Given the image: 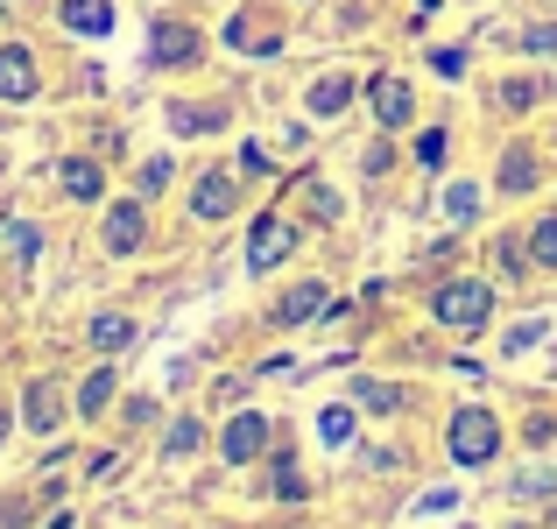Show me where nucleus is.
<instances>
[{
	"mask_svg": "<svg viewBox=\"0 0 557 529\" xmlns=\"http://www.w3.org/2000/svg\"><path fill=\"white\" fill-rule=\"evenodd\" d=\"M550 488H557L550 473H516V488H508V494H522V502H544Z\"/></svg>",
	"mask_w": 557,
	"mask_h": 529,
	"instance_id": "obj_31",
	"label": "nucleus"
},
{
	"mask_svg": "<svg viewBox=\"0 0 557 529\" xmlns=\"http://www.w3.org/2000/svg\"><path fill=\"white\" fill-rule=\"evenodd\" d=\"M536 176H544L536 170V149H508L502 156V190L508 198H516V190H536Z\"/></svg>",
	"mask_w": 557,
	"mask_h": 529,
	"instance_id": "obj_15",
	"label": "nucleus"
},
{
	"mask_svg": "<svg viewBox=\"0 0 557 529\" xmlns=\"http://www.w3.org/2000/svg\"><path fill=\"white\" fill-rule=\"evenodd\" d=\"M57 22L71 36H113V0H57Z\"/></svg>",
	"mask_w": 557,
	"mask_h": 529,
	"instance_id": "obj_10",
	"label": "nucleus"
},
{
	"mask_svg": "<svg viewBox=\"0 0 557 529\" xmlns=\"http://www.w3.org/2000/svg\"><path fill=\"white\" fill-rule=\"evenodd\" d=\"M0 99H36V57H28V42H0Z\"/></svg>",
	"mask_w": 557,
	"mask_h": 529,
	"instance_id": "obj_9",
	"label": "nucleus"
},
{
	"mask_svg": "<svg viewBox=\"0 0 557 529\" xmlns=\"http://www.w3.org/2000/svg\"><path fill=\"white\" fill-rule=\"evenodd\" d=\"M0 438H8V409H0Z\"/></svg>",
	"mask_w": 557,
	"mask_h": 529,
	"instance_id": "obj_36",
	"label": "nucleus"
},
{
	"mask_svg": "<svg viewBox=\"0 0 557 529\" xmlns=\"http://www.w3.org/2000/svg\"><path fill=\"white\" fill-rule=\"evenodd\" d=\"M437 8H445V0H417V14H437Z\"/></svg>",
	"mask_w": 557,
	"mask_h": 529,
	"instance_id": "obj_35",
	"label": "nucleus"
},
{
	"mask_svg": "<svg viewBox=\"0 0 557 529\" xmlns=\"http://www.w3.org/2000/svg\"><path fill=\"white\" fill-rule=\"evenodd\" d=\"M99 241H107L113 255H141V241H149V212H141L135 198L107 205V219H99Z\"/></svg>",
	"mask_w": 557,
	"mask_h": 529,
	"instance_id": "obj_5",
	"label": "nucleus"
},
{
	"mask_svg": "<svg viewBox=\"0 0 557 529\" xmlns=\"http://www.w3.org/2000/svg\"><path fill=\"white\" fill-rule=\"evenodd\" d=\"M304 205H311V219H318V226H339V219H346L339 190H332V184H318V176H311V184H304Z\"/></svg>",
	"mask_w": 557,
	"mask_h": 529,
	"instance_id": "obj_20",
	"label": "nucleus"
},
{
	"mask_svg": "<svg viewBox=\"0 0 557 529\" xmlns=\"http://www.w3.org/2000/svg\"><path fill=\"white\" fill-rule=\"evenodd\" d=\"M107 403H113V367H92V374H85V389H78V417H99Z\"/></svg>",
	"mask_w": 557,
	"mask_h": 529,
	"instance_id": "obj_21",
	"label": "nucleus"
},
{
	"mask_svg": "<svg viewBox=\"0 0 557 529\" xmlns=\"http://www.w3.org/2000/svg\"><path fill=\"white\" fill-rule=\"evenodd\" d=\"M325 283H297L283 304H275V325H304V318H325Z\"/></svg>",
	"mask_w": 557,
	"mask_h": 529,
	"instance_id": "obj_12",
	"label": "nucleus"
},
{
	"mask_svg": "<svg viewBox=\"0 0 557 529\" xmlns=\"http://www.w3.org/2000/svg\"><path fill=\"white\" fill-rule=\"evenodd\" d=\"M530 261H536V269H557V212L530 226Z\"/></svg>",
	"mask_w": 557,
	"mask_h": 529,
	"instance_id": "obj_23",
	"label": "nucleus"
},
{
	"mask_svg": "<svg viewBox=\"0 0 557 529\" xmlns=\"http://www.w3.org/2000/svg\"><path fill=\"white\" fill-rule=\"evenodd\" d=\"M360 403H368V409H403V389H388V381H360Z\"/></svg>",
	"mask_w": 557,
	"mask_h": 529,
	"instance_id": "obj_28",
	"label": "nucleus"
},
{
	"mask_svg": "<svg viewBox=\"0 0 557 529\" xmlns=\"http://www.w3.org/2000/svg\"><path fill=\"white\" fill-rule=\"evenodd\" d=\"M170 184V156H149V163H141V190H149V198H156V190H163Z\"/></svg>",
	"mask_w": 557,
	"mask_h": 529,
	"instance_id": "obj_32",
	"label": "nucleus"
},
{
	"mask_svg": "<svg viewBox=\"0 0 557 529\" xmlns=\"http://www.w3.org/2000/svg\"><path fill=\"white\" fill-rule=\"evenodd\" d=\"M431 311H437V325H451V332H480L494 318V290L473 283V275H459V283H445L431 297Z\"/></svg>",
	"mask_w": 557,
	"mask_h": 529,
	"instance_id": "obj_1",
	"label": "nucleus"
},
{
	"mask_svg": "<svg viewBox=\"0 0 557 529\" xmlns=\"http://www.w3.org/2000/svg\"><path fill=\"white\" fill-rule=\"evenodd\" d=\"M289 247H297V219L261 212L255 226H247V269H255V275H269L275 261H289Z\"/></svg>",
	"mask_w": 557,
	"mask_h": 529,
	"instance_id": "obj_3",
	"label": "nucleus"
},
{
	"mask_svg": "<svg viewBox=\"0 0 557 529\" xmlns=\"http://www.w3.org/2000/svg\"><path fill=\"white\" fill-rule=\"evenodd\" d=\"M57 184H64V190H71L78 205H99V190H107V176H99V163H92V156H71V163L57 170Z\"/></svg>",
	"mask_w": 557,
	"mask_h": 529,
	"instance_id": "obj_13",
	"label": "nucleus"
},
{
	"mask_svg": "<svg viewBox=\"0 0 557 529\" xmlns=\"http://www.w3.org/2000/svg\"><path fill=\"white\" fill-rule=\"evenodd\" d=\"M368 99H374V121L388 127V135H395V127L409 121V113H417V93H409V85L395 78V71H381V78L368 85Z\"/></svg>",
	"mask_w": 557,
	"mask_h": 529,
	"instance_id": "obj_7",
	"label": "nucleus"
},
{
	"mask_svg": "<svg viewBox=\"0 0 557 529\" xmlns=\"http://www.w3.org/2000/svg\"><path fill=\"white\" fill-rule=\"evenodd\" d=\"M170 127H177V135H219V127H226V107H170Z\"/></svg>",
	"mask_w": 557,
	"mask_h": 529,
	"instance_id": "obj_16",
	"label": "nucleus"
},
{
	"mask_svg": "<svg viewBox=\"0 0 557 529\" xmlns=\"http://www.w3.org/2000/svg\"><path fill=\"white\" fill-rule=\"evenodd\" d=\"M417 163L423 170H445V127H423V135H417Z\"/></svg>",
	"mask_w": 557,
	"mask_h": 529,
	"instance_id": "obj_26",
	"label": "nucleus"
},
{
	"mask_svg": "<svg viewBox=\"0 0 557 529\" xmlns=\"http://www.w3.org/2000/svg\"><path fill=\"white\" fill-rule=\"evenodd\" d=\"M445 445H451V459H459V466H487L494 452H502V423H494L487 409H459L451 431H445Z\"/></svg>",
	"mask_w": 557,
	"mask_h": 529,
	"instance_id": "obj_2",
	"label": "nucleus"
},
{
	"mask_svg": "<svg viewBox=\"0 0 557 529\" xmlns=\"http://www.w3.org/2000/svg\"><path fill=\"white\" fill-rule=\"evenodd\" d=\"M473 212H480V184H451L445 190V219H459V226H466Z\"/></svg>",
	"mask_w": 557,
	"mask_h": 529,
	"instance_id": "obj_25",
	"label": "nucleus"
},
{
	"mask_svg": "<svg viewBox=\"0 0 557 529\" xmlns=\"http://www.w3.org/2000/svg\"><path fill=\"white\" fill-rule=\"evenodd\" d=\"M240 170L247 176H269V149H261V142H240Z\"/></svg>",
	"mask_w": 557,
	"mask_h": 529,
	"instance_id": "obj_33",
	"label": "nucleus"
},
{
	"mask_svg": "<svg viewBox=\"0 0 557 529\" xmlns=\"http://www.w3.org/2000/svg\"><path fill=\"white\" fill-rule=\"evenodd\" d=\"M219 452H226V466H255L261 452H269V417H261V409H240V417L219 431Z\"/></svg>",
	"mask_w": 557,
	"mask_h": 529,
	"instance_id": "obj_4",
	"label": "nucleus"
},
{
	"mask_svg": "<svg viewBox=\"0 0 557 529\" xmlns=\"http://www.w3.org/2000/svg\"><path fill=\"white\" fill-rule=\"evenodd\" d=\"M354 93H360V85L346 78V71H332V78H318V85H311V113H318V121H332V113L354 107Z\"/></svg>",
	"mask_w": 557,
	"mask_h": 529,
	"instance_id": "obj_14",
	"label": "nucleus"
},
{
	"mask_svg": "<svg viewBox=\"0 0 557 529\" xmlns=\"http://www.w3.org/2000/svg\"><path fill=\"white\" fill-rule=\"evenodd\" d=\"M22 417H28V431H36V438H50V431H57V417H64V403H57V381H28Z\"/></svg>",
	"mask_w": 557,
	"mask_h": 529,
	"instance_id": "obj_11",
	"label": "nucleus"
},
{
	"mask_svg": "<svg viewBox=\"0 0 557 529\" xmlns=\"http://www.w3.org/2000/svg\"><path fill=\"white\" fill-rule=\"evenodd\" d=\"M149 64H198V28L190 22H156V36H149Z\"/></svg>",
	"mask_w": 557,
	"mask_h": 529,
	"instance_id": "obj_8",
	"label": "nucleus"
},
{
	"mask_svg": "<svg viewBox=\"0 0 557 529\" xmlns=\"http://www.w3.org/2000/svg\"><path fill=\"white\" fill-rule=\"evenodd\" d=\"M522 50H530V57H550V50H557V22H536V28H522Z\"/></svg>",
	"mask_w": 557,
	"mask_h": 529,
	"instance_id": "obj_29",
	"label": "nucleus"
},
{
	"mask_svg": "<svg viewBox=\"0 0 557 529\" xmlns=\"http://www.w3.org/2000/svg\"><path fill=\"white\" fill-rule=\"evenodd\" d=\"M233 205H240V176L233 170H205L198 190H190V212L198 219H233Z\"/></svg>",
	"mask_w": 557,
	"mask_h": 529,
	"instance_id": "obj_6",
	"label": "nucleus"
},
{
	"mask_svg": "<svg viewBox=\"0 0 557 529\" xmlns=\"http://www.w3.org/2000/svg\"><path fill=\"white\" fill-rule=\"evenodd\" d=\"M536 340H544V325H516V332H508V353H522V346H536Z\"/></svg>",
	"mask_w": 557,
	"mask_h": 529,
	"instance_id": "obj_34",
	"label": "nucleus"
},
{
	"mask_svg": "<svg viewBox=\"0 0 557 529\" xmlns=\"http://www.w3.org/2000/svg\"><path fill=\"white\" fill-rule=\"evenodd\" d=\"M269 494H275V502H304V473H297V459H289V452H275V473H269Z\"/></svg>",
	"mask_w": 557,
	"mask_h": 529,
	"instance_id": "obj_22",
	"label": "nucleus"
},
{
	"mask_svg": "<svg viewBox=\"0 0 557 529\" xmlns=\"http://www.w3.org/2000/svg\"><path fill=\"white\" fill-rule=\"evenodd\" d=\"M92 346L99 353H127V346H135V318H92Z\"/></svg>",
	"mask_w": 557,
	"mask_h": 529,
	"instance_id": "obj_18",
	"label": "nucleus"
},
{
	"mask_svg": "<svg viewBox=\"0 0 557 529\" xmlns=\"http://www.w3.org/2000/svg\"><path fill=\"white\" fill-rule=\"evenodd\" d=\"M198 445H205V423L198 417H177V423H170V438H163L170 459H184V452H198Z\"/></svg>",
	"mask_w": 557,
	"mask_h": 529,
	"instance_id": "obj_24",
	"label": "nucleus"
},
{
	"mask_svg": "<svg viewBox=\"0 0 557 529\" xmlns=\"http://www.w3.org/2000/svg\"><path fill=\"white\" fill-rule=\"evenodd\" d=\"M431 71H437V78H466V50H451V42L431 50Z\"/></svg>",
	"mask_w": 557,
	"mask_h": 529,
	"instance_id": "obj_30",
	"label": "nucleus"
},
{
	"mask_svg": "<svg viewBox=\"0 0 557 529\" xmlns=\"http://www.w3.org/2000/svg\"><path fill=\"white\" fill-rule=\"evenodd\" d=\"M544 99V78H508L502 85V107H536Z\"/></svg>",
	"mask_w": 557,
	"mask_h": 529,
	"instance_id": "obj_27",
	"label": "nucleus"
},
{
	"mask_svg": "<svg viewBox=\"0 0 557 529\" xmlns=\"http://www.w3.org/2000/svg\"><path fill=\"white\" fill-rule=\"evenodd\" d=\"M318 438H325V445H354V438H360V417H354V409H346V403H332L325 409V417H318Z\"/></svg>",
	"mask_w": 557,
	"mask_h": 529,
	"instance_id": "obj_17",
	"label": "nucleus"
},
{
	"mask_svg": "<svg viewBox=\"0 0 557 529\" xmlns=\"http://www.w3.org/2000/svg\"><path fill=\"white\" fill-rule=\"evenodd\" d=\"M0 247H8L14 255V269H28V261H36V226H28V219H8V226H0Z\"/></svg>",
	"mask_w": 557,
	"mask_h": 529,
	"instance_id": "obj_19",
	"label": "nucleus"
}]
</instances>
